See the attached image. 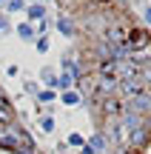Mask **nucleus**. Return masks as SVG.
I'll return each mask as SVG.
<instances>
[{
    "instance_id": "f03ea898",
    "label": "nucleus",
    "mask_w": 151,
    "mask_h": 154,
    "mask_svg": "<svg viewBox=\"0 0 151 154\" xmlns=\"http://www.w3.org/2000/svg\"><path fill=\"white\" fill-rule=\"evenodd\" d=\"M57 29H60V34H66V37H74V23L68 20V17H57Z\"/></svg>"
},
{
    "instance_id": "7ed1b4c3",
    "label": "nucleus",
    "mask_w": 151,
    "mask_h": 154,
    "mask_svg": "<svg viewBox=\"0 0 151 154\" xmlns=\"http://www.w3.org/2000/svg\"><path fill=\"white\" fill-rule=\"evenodd\" d=\"M80 100H83V97H80L77 91H63V94H60V103H63V106H68V109H71V106H77Z\"/></svg>"
},
{
    "instance_id": "9d476101",
    "label": "nucleus",
    "mask_w": 151,
    "mask_h": 154,
    "mask_svg": "<svg viewBox=\"0 0 151 154\" xmlns=\"http://www.w3.org/2000/svg\"><path fill=\"white\" fill-rule=\"evenodd\" d=\"M68 143H71V146H80V149H83V146H86V140L80 137V134H68Z\"/></svg>"
},
{
    "instance_id": "4468645a",
    "label": "nucleus",
    "mask_w": 151,
    "mask_h": 154,
    "mask_svg": "<svg viewBox=\"0 0 151 154\" xmlns=\"http://www.w3.org/2000/svg\"><path fill=\"white\" fill-rule=\"evenodd\" d=\"M6 32H9V20L0 14V34H6Z\"/></svg>"
},
{
    "instance_id": "423d86ee",
    "label": "nucleus",
    "mask_w": 151,
    "mask_h": 154,
    "mask_svg": "<svg viewBox=\"0 0 151 154\" xmlns=\"http://www.w3.org/2000/svg\"><path fill=\"white\" fill-rule=\"evenodd\" d=\"M40 77H43V80H46V86L57 88V77H54V72H51V69H43V72H40Z\"/></svg>"
},
{
    "instance_id": "0eeeda50",
    "label": "nucleus",
    "mask_w": 151,
    "mask_h": 154,
    "mask_svg": "<svg viewBox=\"0 0 151 154\" xmlns=\"http://www.w3.org/2000/svg\"><path fill=\"white\" fill-rule=\"evenodd\" d=\"M68 86H71V77H68V74L57 77V88H60V91H68Z\"/></svg>"
},
{
    "instance_id": "2eb2a0df",
    "label": "nucleus",
    "mask_w": 151,
    "mask_h": 154,
    "mask_svg": "<svg viewBox=\"0 0 151 154\" xmlns=\"http://www.w3.org/2000/svg\"><path fill=\"white\" fill-rule=\"evenodd\" d=\"M143 17H146V20L151 23V9H146V11H143Z\"/></svg>"
},
{
    "instance_id": "ddd939ff",
    "label": "nucleus",
    "mask_w": 151,
    "mask_h": 154,
    "mask_svg": "<svg viewBox=\"0 0 151 154\" xmlns=\"http://www.w3.org/2000/svg\"><path fill=\"white\" fill-rule=\"evenodd\" d=\"M37 51H49V37H40L37 40Z\"/></svg>"
},
{
    "instance_id": "dca6fc26",
    "label": "nucleus",
    "mask_w": 151,
    "mask_h": 154,
    "mask_svg": "<svg viewBox=\"0 0 151 154\" xmlns=\"http://www.w3.org/2000/svg\"><path fill=\"white\" fill-rule=\"evenodd\" d=\"M0 3H6V0H0Z\"/></svg>"
},
{
    "instance_id": "20e7f679",
    "label": "nucleus",
    "mask_w": 151,
    "mask_h": 154,
    "mask_svg": "<svg viewBox=\"0 0 151 154\" xmlns=\"http://www.w3.org/2000/svg\"><path fill=\"white\" fill-rule=\"evenodd\" d=\"M17 37H20V40H34L32 23H20V26H17Z\"/></svg>"
},
{
    "instance_id": "f257e3e1",
    "label": "nucleus",
    "mask_w": 151,
    "mask_h": 154,
    "mask_svg": "<svg viewBox=\"0 0 151 154\" xmlns=\"http://www.w3.org/2000/svg\"><path fill=\"white\" fill-rule=\"evenodd\" d=\"M26 11H29V20H43L46 17V6L43 3H32Z\"/></svg>"
},
{
    "instance_id": "f8f14e48",
    "label": "nucleus",
    "mask_w": 151,
    "mask_h": 154,
    "mask_svg": "<svg viewBox=\"0 0 151 154\" xmlns=\"http://www.w3.org/2000/svg\"><path fill=\"white\" fill-rule=\"evenodd\" d=\"M37 100H40V103H51V100H54V91H40Z\"/></svg>"
},
{
    "instance_id": "39448f33",
    "label": "nucleus",
    "mask_w": 151,
    "mask_h": 154,
    "mask_svg": "<svg viewBox=\"0 0 151 154\" xmlns=\"http://www.w3.org/2000/svg\"><path fill=\"white\" fill-rule=\"evenodd\" d=\"M89 146H91V151H103L106 149V137H103V134H94V137L89 140Z\"/></svg>"
},
{
    "instance_id": "9b49d317",
    "label": "nucleus",
    "mask_w": 151,
    "mask_h": 154,
    "mask_svg": "<svg viewBox=\"0 0 151 154\" xmlns=\"http://www.w3.org/2000/svg\"><path fill=\"white\" fill-rule=\"evenodd\" d=\"M106 111H108V114H117V111H120V103H117V100H108V103H106Z\"/></svg>"
},
{
    "instance_id": "6e6552de",
    "label": "nucleus",
    "mask_w": 151,
    "mask_h": 154,
    "mask_svg": "<svg viewBox=\"0 0 151 154\" xmlns=\"http://www.w3.org/2000/svg\"><path fill=\"white\" fill-rule=\"evenodd\" d=\"M40 128H43L46 134H49V131H54V120H51V117H40Z\"/></svg>"
},
{
    "instance_id": "1a4fd4ad",
    "label": "nucleus",
    "mask_w": 151,
    "mask_h": 154,
    "mask_svg": "<svg viewBox=\"0 0 151 154\" xmlns=\"http://www.w3.org/2000/svg\"><path fill=\"white\" fill-rule=\"evenodd\" d=\"M23 9V0H6V11H20Z\"/></svg>"
}]
</instances>
